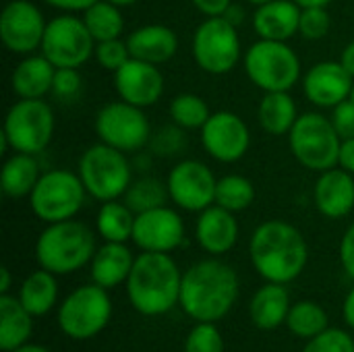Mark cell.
I'll list each match as a JSON object with an SVG mask.
<instances>
[{
    "label": "cell",
    "mask_w": 354,
    "mask_h": 352,
    "mask_svg": "<svg viewBox=\"0 0 354 352\" xmlns=\"http://www.w3.org/2000/svg\"><path fill=\"white\" fill-rule=\"evenodd\" d=\"M241 293L236 272L220 259H203L183 274L180 309L195 322L224 319Z\"/></svg>",
    "instance_id": "obj_1"
},
{
    "label": "cell",
    "mask_w": 354,
    "mask_h": 352,
    "mask_svg": "<svg viewBox=\"0 0 354 352\" xmlns=\"http://www.w3.org/2000/svg\"><path fill=\"white\" fill-rule=\"evenodd\" d=\"M249 257L266 282L288 284L307 268L309 247L297 226L282 220H268L253 230Z\"/></svg>",
    "instance_id": "obj_2"
},
{
    "label": "cell",
    "mask_w": 354,
    "mask_h": 352,
    "mask_svg": "<svg viewBox=\"0 0 354 352\" xmlns=\"http://www.w3.org/2000/svg\"><path fill=\"white\" fill-rule=\"evenodd\" d=\"M183 272L170 253L143 251L135 257L127 280V297L133 309L145 317L170 313L180 301Z\"/></svg>",
    "instance_id": "obj_3"
},
{
    "label": "cell",
    "mask_w": 354,
    "mask_h": 352,
    "mask_svg": "<svg viewBox=\"0 0 354 352\" xmlns=\"http://www.w3.org/2000/svg\"><path fill=\"white\" fill-rule=\"evenodd\" d=\"M95 234L79 220L48 224L35 241V259L39 268L66 276L91 263L95 253Z\"/></svg>",
    "instance_id": "obj_4"
},
{
    "label": "cell",
    "mask_w": 354,
    "mask_h": 352,
    "mask_svg": "<svg viewBox=\"0 0 354 352\" xmlns=\"http://www.w3.org/2000/svg\"><path fill=\"white\" fill-rule=\"evenodd\" d=\"M77 174L81 176L87 195L102 203L124 197L133 183V168L127 154L102 141L81 154Z\"/></svg>",
    "instance_id": "obj_5"
},
{
    "label": "cell",
    "mask_w": 354,
    "mask_h": 352,
    "mask_svg": "<svg viewBox=\"0 0 354 352\" xmlns=\"http://www.w3.org/2000/svg\"><path fill=\"white\" fill-rule=\"evenodd\" d=\"M342 137L332 118L319 112H305L288 133V147L295 160L313 172H326L338 166Z\"/></svg>",
    "instance_id": "obj_6"
},
{
    "label": "cell",
    "mask_w": 354,
    "mask_h": 352,
    "mask_svg": "<svg viewBox=\"0 0 354 352\" xmlns=\"http://www.w3.org/2000/svg\"><path fill=\"white\" fill-rule=\"evenodd\" d=\"M54 110L44 98L19 100L4 116L2 145L10 147L12 151L37 156L50 145L54 137Z\"/></svg>",
    "instance_id": "obj_7"
},
{
    "label": "cell",
    "mask_w": 354,
    "mask_h": 352,
    "mask_svg": "<svg viewBox=\"0 0 354 352\" xmlns=\"http://www.w3.org/2000/svg\"><path fill=\"white\" fill-rule=\"evenodd\" d=\"M112 319V301L106 288L95 282L83 284L60 303L56 322L71 340H89L97 336Z\"/></svg>",
    "instance_id": "obj_8"
},
{
    "label": "cell",
    "mask_w": 354,
    "mask_h": 352,
    "mask_svg": "<svg viewBox=\"0 0 354 352\" xmlns=\"http://www.w3.org/2000/svg\"><path fill=\"white\" fill-rule=\"evenodd\" d=\"M245 73L263 93L290 91L301 79V58L286 41L259 39L245 54Z\"/></svg>",
    "instance_id": "obj_9"
},
{
    "label": "cell",
    "mask_w": 354,
    "mask_h": 352,
    "mask_svg": "<svg viewBox=\"0 0 354 352\" xmlns=\"http://www.w3.org/2000/svg\"><path fill=\"white\" fill-rule=\"evenodd\" d=\"M85 185L77 172L48 170L29 195L31 212L46 224L73 220L85 203Z\"/></svg>",
    "instance_id": "obj_10"
},
{
    "label": "cell",
    "mask_w": 354,
    "mask_h": 352,
    "mask_svg": "<svg viewBox=\"0 0 354 352\" xmlns=\"http://www.w3.org/2000/svg\"><path fill=\"white\" fill-rule=\"evenodd\" d=\"M191 52L197 66L207 75H228L241 60L239 27L226 17H207L193 33Z\"/></svg>",
    "instance_id": "obj_11"
},
{
    "label": "cell",
    "mask_w": 354,
    "mask_h": 352,
    "mask_svg": "<svg viewBox=\"0 0 354 352\" xmlns=\"http://www.w3.org/2000/svg\"><path fill=\"white\" fill-rule=\"evenodd\" d=\"M39 50L56 68H79L93 56L95 39L83 17L64 12L48 21Z\"/></svg>",
    "instance_id": "obj_12"
},
{
    "label": "cell",
    "mask_w": 354,
    "mask_h": 352,
    "mask_svg": "<svg viewBox=\"0 0 354 352\" xmlns=\"http://www.w3.org/2000/svg\"><path fill=\"white\" fill-rule=\"evenodd\" d=\"M93 129L102 143L124 154L139 151L151 141V127L143 108H137L124 100L102 106L95 114Z\"/></svg>",
    "instance_id": "obj_13"
},
{
    "label": "cell",
    "mask_w": 354,
    "mask_h": 352,
    "mask_svg": "<svg viewBox=\"0 0 354 352\" xmlns=\"http://www.w3.org/2000/svg\"><path fill=\"white\" fill-rule=\"evenodd\" d=\"M170 201L185 212H203L216 203L218 178L209 166L199 160L178 162L166 178Z\"/></svg>",
    "instance_id": "obj_14"
},
{
    "label": "cell",
    "mask_w": 354,
    "mask_h": 352,
    "mask_svg": "<svg viewBox=\"0 0 354 352\" xmlns=\"http://www.w3.org/2000/svg\"><path fill=\"white\" fill-rule=\"evenodd\" d=\"M48 21L31 0H10L0 15V39L6 50L27 56L41 48Z\"/></svg>",
    "instance_id": "obj_15"
},
{
    "label": "cell",
    "mask_w": 354,
    "mask_h": 352,
    "mask_svg": "<svg viewBox=\"0 0 354 352\" xmlns=\"http://www.w3.org/2000/svg\"><path fill=\"white\" fill-rule=\"evenodd\" d=\"M201 143L214 160L222 164H234L249 151L251 133L239 114L220 110L212 112L207 122L201 127Z\"/></svg>",
    "instance_id": "obj_16"
},
{
    "label": "cell",
    "mask_w": 354,
    "mask_h": 352,
    "mask_svg": "<svg viewBox=\"0 0 354 352\" xmlns=\"http://www.w3.org/2000/svg\"><path fill=\"white\" fill-rule=\"evenodd\" d=\"M185 241V222L180 214L168 205L147 210L135 216L133 243L141 251L172 253Z\"/></svg>",
    "instance_id": "obj_17"
},
{
    "label": "cell",
    "mask_w": 354,
    "mask_h": 352,
    "mask_svg": "<svg viewBox=\"0 0 354 352\" xmlns=\"http://www.w3.org/2000/svg\"><path fill=\"white\" fill-rule=\"evenodd\" d=\"M114 75V89L120 100L137 106L149 108L153 106L164 93V75L158 64L129 58Z\"/></svg>",
    "instance_id": "obj_18"
},
{
    "label": "cell",
    "mask_w": 354,
    "mask_h": 352,
    "mask_svg": "<svg viewBox=\"0 0 354 352\" xmlns=\"http://www.w3.org/2000/svg\"><path fill=\"white\" fill-rule=\"evenodd\" d=\"M354 77L338 62L324 60L313 64L303 77L305 98L317 108H334L353 95Z\"/></svg>",
    "instance_id": "obj_19"
},
{
    "label": "cell",
    "mask_w": 354,
    "mask_h": 352,
    "mask_svg": "<svg viewBox=\"0 0 354 352\" xmlns=\"http://www.w3.org/2000/svg\"><path fill=\"white\" fill-rule=\"evenodd\" d=\"M195 239L199 247L214 257L232 251L239 241V222L234 218V212L218 203L199 212L195 224Z\"/></svg>",
    "instance_id": "obj_20"
},
{
    "label": "cell",
    "mask_w": 354,
    "mask_h": 352,
    "mask_svg": "<svg viewBox=\"0 0 354 352\" xmlns=\"http://www.w3.org/2000/svg\"><path fill=\"white\" fill-rule=\"evenodd\" d=\"M354 174L336 166L319 172L313 189L315 207L330 220H342L354 210Z\"/></svg>",
    "instance_id": "obj_21"
},
{
    "label": "cell",
    "mask_w": 354,
    "mask_h": 352,
    "mask_svg": "<svg viewBox=\"0 0 354 352\" xmlns=\"http://www.w3.org/2000/svg\"><path fill=\"white\" fill-rule=\"evenodd\" d=\"M127 46H129L131 58H139V60L160 66L172 60L174 54L178 52V35L174 29L166 25L149 23L131 31L127 37Z\"/></svg>",
    "instance_id": "obj_22"
},
{
    "label": "cell",
    "mask_w": 354,
    "mask_h": 352,
    "mask_svg": "<svg viewBox=\"0 0 354 352\" xmlns=\"http://www.w3.org/2000/svg\"><path fill=\"white\" fill-rule=\"evenodd\" d=\"M301 6L295 0H272L255 6L253 29L259 39L288 41L299 33Z\"/></svg>",
    "instance_id": "obj_23"
},
{
    "label": "cell",
    "mask_w": 354,
    "mask_h": 352,
    "mask_svg": "<svg viewBox=\"0 0 354 352\" xmlns=\"http://www.w3.org/2000/svg\"><path fill=\"white\" fill-rule=\"evenodd\" d=\"M135 255L127 247V243H106L95 249L93 259L89 263L91 282L110 290L120 284H127L129 274L133 270Z\"/></svg>",
    "instance_id": "obj_24"
},
{
    "label": "cell",
    "mask_w": 354,
    "mask_h": 352,
    "mask_svg": "<svg viewBox=\"0 0 354 352\" xmlns=\"http://www.w3.org/2000/svg\"><path fill=\"white\" fill-rule=\"evenodd\" d=\"M56 66L44 54H27L10 75L12 93L19 100H37L52 93Z\"/></svg>",
    "instance_id": "obj_25"
},
{
    "label": "cell",
    "mask_w": 354,
    "mask_h": 352,
    "mask_svg": "<svg viewBox=\"0 0 354 352\" xmlns=\"http://www.w3.org/2000/svg\"><path fill=\"white\" fill-rule=\"evenodd\" d=\"M292 303L286 290V284L278 282H266L259 286L249 303V317L255 328L263 332L278 330L282 324H286L288 311Z\"/></svg>",
    "instance_id": "obj_26"
},
{
    "label": "cell",
    "mask_w": 354,
    "mask_h": 352,
    "mask_svg": "<svg viewBox=\"0 0 354 352\" xmlns=\"http://www.w3.org/2000/svg\"><path fill=\"white\" fill-rule=\"evenodd\" d=\"M33 319L19 297L0 295V351L12 352L27 344L33 334Z\"/></svg>",
    "instance_id": "obj_27"
},
{
    "label": "cell",
    "mask_w": 354,
    "mask_h": 352,
    "mask_svg": "<svg viewBox=\"0 0 354 352\" xmlns=\"http://www.w3.org/2000/svg\"><path fill=\"white\" fill-rule=\"evenodd\" d=\"M299 118L297 102L288 91H268L257 106L259 127L274 137L288 135Z\"/></svg>",
    "instance_id": "obj_28"
},
{
    "label": "cell",
    "mask_w": 354,
    "mask_h": 352,
    "mask_svg": "<svg viewBox=\"0 0 354 352\" xmlns=\"http://www.w3.org/2000/svg\"><path fill=\"white\" fill-rule=\"evenodd\" d=\"M19 301L21 305L33 315V317H44L48 315L58 301V282H56V274L39 268L33 270L19 288Z\"/></svg>",
    "instance_id": "obj_29"
},
{
    "label": "cell",
    "mask_w": 354,
    "mask_h": 352,
    "mask_svg": "<svg viewBox=\"0 0 354 352\" xmlns=\"http://www.w3.org/2000/svg\"><path fill=\"white\" fill-rule=\"evenodd\" d=\"M39 176H41V172H39V164H37L35 156L15 151L4 162L2 172H0L2 193L10 199L29 197L31 191L35 189Z\"/></svg>",
    "instance_id": "obj_30"
},
{
    "label": "cell",
    "mask_w": 354,
    "mask_h": 352,
    "mask_svg": "<svg viewBox=\"0 0 354 352\" xmlns=\"http://www.w3.org/2000/svg\"><path fill=\"white\" fill-rule=\"evenodd\" d=\"M135 212L124 201H104L95 216V230L106 243H127L133 241Z\"/></svg>",
    "instance_id": "obj_31"
},
{
    "label": "cell",
    "mask_w": 354,
    "mask_h": 352,
    "mask_svg": "<svg viewBox=\"0 0 354 352\" xmlns=\"http://www.w3.org/2000/svg\"><path fill=\"white\" fill-rule=\"evenodd\" d=\"M83 21L93 35L95 44L106 39H116L124 31V19L120 6L112 4L110 0H97L83 12Z\"/></svg>",
    "instance_id": "obj_32"
},
{
    "label": "cell",
    "mask_w": 354,
    "mask_h": 352,
    "mask_svg": "<svg viewBox=\"0 0 354 352\" xmlns=\"http://www.w3.org/2000/svg\"><path fill=\"white\" fill-rule=\"evenodd\" d=\"M286 328L303 340H311L330 328L326 309L315 301H299L290 307Z\"/></svg>",
    "instance_id": "obj_33"
},
{
    "label": "cell",
    "mask_w": 354,
    "mask_h": 352,
    "mask_svg": "<svg viewBox=\"0 0 354 352\" xmlns=\"http://www.w3.org/2000/svg\"><path fill=\"white\" fill-rule=\"evenodd\" d=\"M168 114L172 118V122L185 131H193L199 129L207 122V118L212 116V110L207 106V102L197 95V93H178L170 100L168 106Z\"/></svg>",
    "instance_id": "obj_34"
},
{
    "label": "cell",
    "mask_w": 354,
    "mask_h": 352,
    "mask_svg": "<svg viewBox=\"0 0 354 352\" xmlns=\"http://www.w3.org/2000/svg\"><path fill=\"white\" fill-rule=\"evenodd\" d=\"M166 199H170L166 183H162L160 178H153V176H143V178L133 180L122 197V201L135 214L162 207V205H166Z\"/></svg>",
    "instance_id": "obj_35"
},
{
    "label": "cell",
    "mask_w": 354,
    "mask_h": 352,
    "mask_svg": "<svg viewBox=\"0 0 354 352\" xmlns=\"http://www.w3.org/2000/svg\"><path fill=\"white\" fill-rule=\"evenodd\" d=\"M255 201V187L253 183L243 174H226L218 178L216 187V203L230 210V212H243Z\"/></svg>",
    "instance_id": "obj_36"
},
{
    "label": "cell",
    "mask_w": 354,
    "mask_h": 352,
    "mask_svg": "<svg viewBox=\"0 0 354 352\" xmlns=\"http://www.w3.org/2000/svg\"><path fill=\"white\" fill-rule=\"evenodd\" d=\"M185 352H224V336L212 322H197L187 334Z\"/></svg>",
    "instance_id": "obj_37"
},
{
    "label": "cell",
    "mask_w": 354,
    "mask_h": 352,
    "mask_svg": "<svg viewBox=\"0 0 354 352\" xmlns=\"http://www.w3.org/2000/svg\"><path fill=\"white\" fill-rule=\"evenodd\" d=\"M332 29V17L328 6H307L301 8L299 33L305 39H324Z\"/></svg>",
    "instance_id": "obj_38"
},
{
    "label": "cell",
    "mask_w": 354,
    "mask_h": 352,
    "mask_svg": "<svg viewBox=\"0 0 354 352\" xmlns=\"http://www.w3.org/2000/svg\"><path fill=\"white\" fill-rule=\"evenodd\" d=\"M93 58L97 60V64L110 73H116L129 58H131V52H129V46H127V39H106V41H97L95 44V50H93Z\"/></svg>",
    "instance_id": "obj_39"
},
{
    "label": "cell",
    "mask_w": 354,
    "mask_h": 352,
    "mask_svg": "<svg viewBox=\"0 0 354 352\" xmlns=\"http://www.w3.org/2000/svg\"><path fill=\"white\" fill-rule=\"evenodd\" d=\"M303 352H354V338L340 328H328L319 336L311 338Z\"/></svg>",
    "instance_id": "obj_40"
},
{
    "label": "cell",
    "mask_w": 354,
    "mask_h": 352,
    "mask_svg": "<svg viewBox=\"0 0 354 352\" xmlns=\"http://www.w3.org/2000/svg\"><path fill=\"white\" fill-rule=\"evenodd\" d=\"M83 91V77L79 68H56L52 93L62 102H75Z\"/></svg>",
    "instance_id": "obj_41"
},
{
    "label": "cell",
    "mask_w": 354,
    "mask_h": 352,
    "mask_svg": "<svg viewBox=\"0 0 354 352\" xmlns=\"http://www.w3.org/2000/svg\"><path fill=\"white\" fill-rule=\"evenodd\" d=\"M185 129L176 127L174 122L170 127H162L156 135H151V149L158 156H176L185 147Z\"/></svg>",
    "instance_id": "obj_42"
},
{
    "label": "cell",
    "mask_w": 354,
    "mask_h": 352,
    "mask_svg": "<svg viewBox=\"0 0 354 352\" xmlns=\"http://www.w3.org/2000/svg\"><path fill=\"white\" fill-rule=\"evenodd\" d=\"M332 122L342 139L354 137V100L348 98L332 108Z\"/></svg>",
    "instance_id": "obj_43"
},
{
    "label": "cell",
    "mask_w": 354,
    "mask_h": 352,
    "mask_svg": "<svg viewBox=\"0 0 354 352\" xmlns=\"http://www.w3.org/2000/svg\"><path fill=\"white\" fill-rule=\"evenodd\" d=\"M338 253H340L342 270L354 280V224H351V226L346 228V232L342 234Z\"/></svg>",
    "instance_id": "obj_44"
},
{
    "label": "cell",
    "mask_w": 354,
    "mask_h": 352,
    "mask_svg": "<svg viewBox=\"0 0 354 352\" xmlns=\"http://www.w3.org/2000/svg\"><path fill=\"white\" fill-rule=\"evenodd\" d=\"M191 2L205 17H222L232 4V0H191Z\"/></svg>",
    "instance_id": "obj_45"
},
{
    "label": "cell",
    "mask_w": 354,
    "mask_h": 352,
    "mask_svg": "<svg viewBox=\"0 0 354 352\" xmlns=\"http://www.w3.org/2000/svg\"><path fill=\"white\" fill-rule=\"evenodd\" d=\"M44 2L64 12H85L97 0H44Z\"/></svg>",
    "instance_id": "obj_46"
},
{
    "label": "cell",
    "mask_w": 354,
    "mask_h": 352,
    "mask_svg": "<svg viewBox=\"0 0 354 352\" xmlns=\"http://www.w3.org/2000/svg\"><path fill=\"white\" fill-rule=\"evenodd\" d=\"M338 166L344 168L346 172L354 174V137H351V139H342L340 156H338Z\"/></svg>",
    "instance_id": "obj_47"
},
{
    "label": "cell",
    "mask_w": 354,
    "mask_h": 352,
    "mask_svg": "<svg viewBox=\"0 0 354 352\" xmlns=\"http://www.w3.org/2000/svg\"><path fill=\"white\" fill-rule=\"evenodd\" d=\"M342 317H344V324L354 330V288L346 295L344 299V305H342Z\"/></svg>",
    "instance_id": "obj_48"
},
{
    "label": "cell",
    "mask_w": 354,
    "mask_h": 352,
    "mask_svg": "<svg viewBox=\"0 0 354 352\" xmlns=\"http://www.w3.org/2000/svg\"><path fill=\"white\" fill-rule=\"evenodd\" d=\"M340 64H342V66L354 77V41H351V44L342 50V54H340Z\"/></svg>",
    "instance_id": "obj_49"
},
{
    "label": "cell",
    "mask_w": 354,
    "mask_h": 352,
    "mask_svg": "<svg viewBox=\"0 0 354 352\" xmlns=\"http://www.w3.org/2000/svg\"><path fill=\"white\" fill-rule=\"evenodd\" d=\"M222 17H226L232 25H236V27H239V25L243 23V19H245V10H243V6H239V4H234V2H232V4L228 6V10H226Z\"/></svg>",
    "instance_id": "obj_50"
},
{
    "label": "cell",
    "mask_w": 354,
    "mask_h": 352,
    "mask_svg": "<svg viewBox=\"0 0 354 352\" xmlns=\"http://www.w3.org/2000/svg\"><path fill=\"white\" fill-rule=\"evenodd\" d=\"M10 282H12V278H10V270H8V268H2V270H0V295H8V290H10Z\"/></svg>",
    "instance_id": "obj_51"
},
{
    "label": "cell",
    "mask_w": 354,
    "mask_h": 352,
    "mask_svg": "<svg viewBox=\"0 0 354 352\" xmlns=\"http://www.w3.org/2000/svg\"><path fill=\"white\" fill-rule=\"evenodd\" d=\"M12 352H50L46 346H39V344H31V342H27V344H23V346H19V349H15Z\"/></svg>",
    "instance_id": "obj_52"
},
{
    "label": "cell",
    "mask_w": 354,
    "mask_h": 352,
    "mask_svg": "<svg viewBox=\"0 0 354 352\" xmlns=\"http://www.w3.org/2000/svg\"><path fill=\"white\" fill-rule=\"evenodd\" d=\"M301 8H307V6H328L332 0H295Z\"/></svg>",
    "instance_id": "obj_53"
},
{
    "label": "cell",
    "mask_w": 354,
    "mask_h": 352,
    "mask_svg": "<svg viewBox=\"0 0 354 352\" xmlns=\"http://www.w3.org/2000/svg\"><path fill=\"white\" fill-rule=\"evenodd\" d=\"M112 4H116V6H120V8H124V6H131V4H135V2H139V0H110Z\"/></svg>",
    "instance_id": "obj_54"
},
{
    "label": "cell",
    "mask_w": 354,
    "mask_h": 352,
    "mask_svg": "<svg viewBox=\"0 0 354 352\" xmlns=\"http://www.w3.org/2000/svg\"><path fill=\"white\" fill-rule=\"evenodd\" d=\"M249 4H253V6H261V4H266V2H272V0H247Z\"/></svg>",
    "instance_id": "obj_55"
},
{
    "label": "cell",
    "mask_w": 354,
    "mask_h": 352,
    "mask_svg": "<svg viewBox=\"0 0 354 352\" xmlns=\"http://www.w3.org/2000/svg\"><path fill=\"white\" fill-rule=\"evenodd\" d=\"M351 98H353V100H354V87H353V95H351Z\"/></svg>",
    "instance_id": "obj_56"
}]
</instances>
